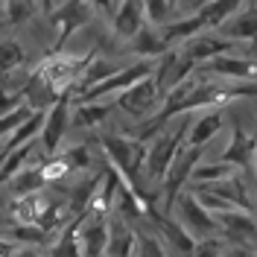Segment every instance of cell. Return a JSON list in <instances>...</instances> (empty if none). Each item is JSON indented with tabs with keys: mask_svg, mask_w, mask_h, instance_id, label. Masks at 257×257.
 Wrapping results in <instances>:
<instances>
[{
	"mask_svg": "<svg viewBox=\"0 0 257 257\" xmlns=\"http://www.w3.org/2000/svg\"><path fill=\"white\" fill-rule=\"evenodd\" d=\"M99 144H102V152L108 155L111 161V167L117 170V176L126 181L132 193L144 202V208L149 210L152 208V202L144 196L141 190V173H144V158H146V146L135 138H123V135H102L99 138Z\"/></svg>",
	"mask_w": 257,
	"mask_h": 257,
	"instance_id": "obj_1",
	"label": "cell"
},
{
	"mask_svg": "<svg viewBox=\"0 0 257 257\" xmlns=\"http://www.w3.org/2000/svg\"><path fill=\"white\" fill-rule=\"evenodd\" d=\"M91 59H94V53H91V56H82V59L70 56V53H67V56H64V53H50L47 59L38 64L35 76H41L59 96H64V94L70 96L73 88H76V82L82 79L85 67L91 64Z\"/></svg>",
	"mask_w": 257,
	"mask_h": 257,
	"instance_id": "obj_2",
	"label": "cell"
},
{
	"mask_svg": "<svg viewBox=\"0 0 257 257\" xmlns=\"http://www.w3.org/2000/svg\"><path fill=\"white\" fill-rule=\"evenodd\" d=\"M170 219H173V222H176L193 242L210 240V237L219 234L216 219H213L208 210L196 202L193 193H178V199L173 202V210H170Z\"/></svg>",
	"mask_w": 257,
	"mask_h": 257,
	"instance_id": "obj_3",
	"label": "cell"
},
{
	"mask_svg": "<svg viewBox=\"0 0 257 257\" xmlns=\"http://www.w3.org/2000/svg\"><path fill=\"white\" fill-rule=\"evenodd\" d=\"M184 135H187L184 120L178 123L176 132H158L155 135V141L146 149V158H144V176L149 184L164 181V176H167V170H170V164H173V158H176V152H178V146L184 141Z\"/></svg>",
	"mask_w": 257,
	"mask_h": 257,
	"instance_id": "obj_4",
	"label": "cell"
},
{
	"mask_svg": "<svg viewBox=\"0 0 257 257\" xmlns=\"http://www.w3.org/2000/svg\"><path fill=\"white\" fill-rule=\"evenodd\" d=\"M152 70H155V64L152 62H138V64H128L123 70H117L111 73L108 79H102L99 85L94 88H88L85 94H79V105H91L96 99H102V96H111V94H123L126 88H132L135 82L146 79V76H152Z\"/></svg>",
	"mask_w": 257,
	"mask_h": 257,
	"instance_id": "obj_5",
	"label": "cell"
},
{
	"mask_svg": "<svg viewBox=\"0 0 257 257\" xmlns=\"http://www.w3.org/2000/svg\"><path fill=\"white\" fill-rule=\"evenodd\" d=\"M202 161V149H190V146H178L176 158L170 164L167 176H164V216H170L173 202L178 199V193L184 187V181L190 178V173L196 170V164Z\"/></svg>",
	"mask_w": 257,
	"mask_h": 257,
	"instance_id": "obj_6",
	"label": "cell"
},
{
	"mask_svg": "<svg viewBox=\"0 0 257 257\" xmlns=\"http://www.w3.org/2000/svg\"><path fill=\"white\" fill-rule=\"evenodd\" d=\"M193 73H196V64H193L181 50H167V53L161 56V64L152 70V82H155V88H158L161 102H164V96L170 94L173 88H178L184 79H190Z\"/></svg>",
	"mask_w": 257,
	"mask_h": 257,
	"instance_id": "obj_7",
	"label": "cell"
},
{
	"mask_svg": "<svg viewBox=\"0 0 257 257\" xmlns=\"http://www.w3.org/2000/svg\"><path fill=\"white\" fill-rule=\"evenodd\" d=\"M254 155H257V138H251L242 128V120L234 114L231 117V141H228L222 152V164L240 167L245 173H254Z\"/></svg>",
	"mask_w": 257,
	"mask_h": 257,
	"instance_id": "obj_8",
	"label": "cell"
},
{
	"mask_svg": "<svg viewBox=\"0 0 257 257\" xmlns=\"http://www.w3.org/2000/svg\"><path fill=\"white\" fill-rule=\"evenodd\" d=\"M117 96H120L117 105H120L123 111H128L132 117H138V120H146V117L161 105V96H158V88H155L152 76L135 82L132 88H126L123 94H117Z\"/></svg>",
	"mask_w": 257,
	"mask_h": 257,
	"instance_id": "obj_9",
	"label": "cell"
},
{
	"mask_svg": "<svg viewBox=\"0 0 257 257\" xmlns=\"http://www.w3.org/2000/svg\"><path fill=\"white\" fill-rule=\"evenodd\" d=\"M213 219L219 225V234H225V240H231L237 248L257 245V222L251 213L231 208V210H225V213H216Z\"/></svg>",
	"mask_w": 257,
	"mask_h": 257,
	"instance_id": "obj_10",
	"label": "cell"
},
{
	"mask_svg": "<svg viewBox=\"0 0 257 257\" xmlns=\"http://www.w3.org/2000/svg\"><path fill=\"white\" fill-rule=\"evenodd\" d=\"M91 18H94V6L79 3V0L62 3V6L53 12V24H56V30H59V41H56V50H53V53H62L64 41L79 30V27H85Z\"/></svg>",
	"mask_w": 257,
	"mask_h": 257,
	"instance_id": "obj_11",
	"label": "cell"
},
{
	"mask_svg": "<svg viewBox=\"0 0 257 257\" xmlns=\"http://www.w3.org/2000/svg\"><path fill=\"white\" fill-rule=\"evenodd\" d=\"M70 126V96L64 94L47 114H44V126H41V144L47 155H56V149L62 144V138L67 135Z\"/></svg>",
	"mask_w": 257,
	"mask_h": 257,
	"instance_id": "obj_12",
	"label": "cell"
},
{
	"mask_svg": "<svg viewBox=\"0 0 257 257\" xmlns=\"http://www.w3.org/2000/svg\"><path fill=\"white\" fill-rule=\"evenodd\" d=\"M202 73L222 76L228 82H257V64L251 59H237V56H216L202 64Z\"/></svg>",
	"mask_w": 257,
	"mask_h": 257,
	"instance_id": "obj_13",
	"label": "cell"
},
{
	"mask_svg": "<svg viewBox=\"0 0 257 257\" xmlns=\"http://www.w3.org/2000/svg\"><path fill=\"white\" fill-rule=\"evenodd\" d=\"M231 50H234V44H231V41L219 38L216 32H205V35H196V38H190V41H187V47L181 50V53H184V56H187L196 67H199V64L210 62V59H216V56H231Z\"/></svg>",
	"mask_w": 257,
	"mask_h": 257,
	"instance_id": "obj_14",
	"label": "cell"
},
{
	"mask_svg": "<svg viewBox=\"0 0 257 257\" xmlns=\"http://www.w3.org/2000/svg\"><path fill=\"white\" fill-rule=\"evenodd\" d=\"M196 187H202L205 193H213L216 199H222L225 205H231V208L251 213V199H248L245 184H242V178L237 176V173L228 176V178H222V181H213V184H196Z\"/></svg>",
	"mask_w": 257,
	"mask_h": 257,
	"instance_id": "obj_15",
	"label": "cell"
},
{
	"mask_svg": "<svg viewBox=\"0 0 257 257\" xmlns=\"http://www.w3.org/2000/svg\"><path fill=\"white\" fill-rule=\"evenodd\" d=\"M219 38L225 41H248V38H257V6H248V9H242L240 15H231L225 21L222 27L216 30Z\"/></svg>",
	"mask_w": 257,
	"mask_h": 257,
	"instance_id": "obj_16",
	"label": "cell"
},
{
	"mask_svg": "<svg viewBox=\"0 0 257 257\" xmlns=\"http://www.w3.org/2000/svg\"><path fill=\"white\" fill-rule=\"evenodd\" d=\"M144 27H146L144 9H141L138 0H123V3H117V12H114V35H117V38H135Z\"/></svg>",
	"mask_w": 257,
	"mask_h": 257,
	"instance_id": "obj_17",
	"label": "cell"
},
{
	"mask_svg": "<svg viewBox=\"0 0 257 257\" xmlns=\"http://www.w3.org/2000/svg\"><path fill=\"white\" fill-rule=\"evenodd\" d=\"M79 257H102L108 245V219H94L79 228Z\"/></svg>",
	"mask_w": 257,
	"mask_h": 257,
	"instance_id": "obj_18",
	"label": "cell"
},
{
	"mask_svg": "<svg viewBox=\"0 0 257 257\" xmlns=\"http://www.w3.org/2000/svg\"><path fill=\"white\" fill-rule=\"evenodd\" d=\"M219 128H222V111H219V108L202 111L193 120V126L187 128V146H190V149H205V144H208Z\"/></svg>",
	"mask_w": 257,
	"mask_h": 257,
	"instance_id": "obj_19",
	"label": "cell"
},
{
	"mask_svg": "<svg viewBox=\"0 0 257 257\" xmlns=\"http://www.w3.org/2000/svg\"><path fill=\"white\" fill-rule=\"evenodd\" d=\"M135 242H138V234L132 231V225L126 219H114L108 225V245L102 257H132Z\"/></svg>",
	"mask_w": 257,
	"mask_h": 257,
	"instance_id": "obj_20",
	"label": "cell"
},
{
	"mask_svg": "<svg viewBox=\"0 0 257 257\" xmlns=\"http://www.w3.org/2000/svg\"><path fill=\"white\" fill-rule=\"evenodd\" d=\"M240 6H245V3H240V0H213V3H199L196 15H199V21L205 24V30L216 32L228 18L240 9Z\"/></svg>",
	"mask_w": 257,
	"mask_h": 257,
	"instance_id": "obj_21",
	"label": "cell"
},
{
	"mask_svg": "<svg viewBox=\"0 0 257 257\" xmlns=\"http://www.w3.org/2000/svg\"><path fill=\"white\" fill-rule=\"evenodd\" d=\"M47 205H50V199L44 193H32V196H24V199L12 202V216L21 225H35L41 219V213L47 210Z\"/></svg>",
	"mask_w": 257,
	"mask_h": 257,
	"instance_id": "obj_22",
	"label": "cell"
},
{
	"mask_svg": "<svg viewBox=\"0 0 257 257\" xmlns=\"http://www.w3.org/2000/svg\"><path fill=\"white\" fill-rule=\"evenodd\" d=\"M85 219H88V213L73 216L70 222L64 225L62 237L56 240V245H53L50 257H79V228L85 225Z\"/></svg>",
	"mask_w": 257,
	"mask_h": 257,
	"instance_id": "obj_23",
	"label": "cell"
},
{
	"mask_svg": "<svg viewBox=\"0 0 257 257\" xmlns=\"http://www.w3.org/2000/svg\"><path fill=\"white\" fill-rule=\"evenodd\" d=\"M202 30H205V24L199 21V15H190V18L176 21V24H167L158 38L167 44V47H173V44H178V41H190V38H196Z\"/></svg>",
	"mask_w": 257,
	"mask_h": 257,
	"instance_id": "obj_24",
	"label": "cell"
},
{
	"mask_svg": "<svg viewBox=\"0 0 257 257\" xmlns=\"http://www.w3.org/2000/svg\"><path fill=\"white\" fill-rule=\"evenodd\" d=\"M47 187V181L41 176L38 167H24L15 178H12V193L15 199H24V196H32V193H41Z\"/></svg>",
	"mask_w": 257,
	"mask_h": 257,
	"instance_id": "obj_25",
	"label": "cell"
},
{
	"mask_svg": "<svg viewBox=\"0 0 257 257\" xmlns=\"http://www.w3.org/2000/svg\"><path fill=\"white\" fill-rule=\"evenodd\" d=\"M132 47H135V53H141V56H144V62H149V59H161V56L170 50L158 35H155L152 27H144V30L138 32V35L132 38Z\"/></svg>",
	"mask_w": 257,
	"mask_h": 257,
	"instance_id": "obj_26",
	"label": "cell"
},
{
	"mask_svg": "<svg viewBox=\"0 0 257 257\" xmlns=\"http://www.w3.org/2000/svg\"><path fill=\"white\" fill-rule=\"evenodd\" d=\"M111 111H114V102H91V105H79V108L73 111V126L94 128V126H99Z\"/></svg>",
	"mask_w": 257,
	"mask_h": 257,
	"instance_id": "obj_27",
	"label": "cell"
},
{
	"mask_svg": "<svg viewBox=\"0 0 257 257\" xmlns=\"http://www.w3.org/2000/svg\"><path fill=\"white\" fill-rule=\"evenodd\" d=\"M27 59V50L21 47L18 41H0V76L6 79L15 67H21Z\"/></svg>",
	"mask_w": 257,
	"mask_h": 257,
	"instance_id": "obj_28",
	"label": "cell"
},
{
	"mask_svg": "<svg viewBox=\"0 0 257 257\" xmlns=\"http://www.w3.org/2000/svg\"><path fill=\"white\" fill-rule=\"evenodd\" d=\"M234 176V170L228 164H196V170L190 173V178L196 184H213V181H222V178Z\"/></svg>",
	"mask_w": 257,
	"mask_h": 257,
	"instance_id": "obj_29",
	"label": "cell"
},
{
	"mask_svg": "<svg viewBox=\"0 0 257 257\" xmlns=\"http://www.w3.org/2000/svg\"><path fill=\"white\" fill-rule=\"evenodd\" d=\"M141 9H144L146 27H155V24H164V27H167L170 12L176 9V3H170V0H144Z\"/></svg>",
	"mask_w": 257,
	"mask_h": 257,
	"instance_id": "obj_30",
	"label": "cell"
},
{
	"mask_svg": "<svg viewBox=\"0 0 257 257\" xmlns=\"http://www.w3.org/2000/svg\"><path fill=\"white\" fill-rule=\"evenodd\" d=\"M64 161V167H67V173H73V170H88L91 167V152H88V146H70L64 155H59Z\"/></svg>",
	"mask_w": 257,
	"mask_h": 257,
	"instance_id": "obj_31",
	"label": "cell"
},
{
	"mask_svg": "<svg viewBox=\"0 0 257 257\" xmlns=\"http://www.w3.org/2000/svg\"><path fill=\"white\" fill-rule=\"evenodd\" d=\"M9 240H15V242H32V245H38V242L47 240V234H44L41 228H35V225H15V228L9 231Z\"/></svg>",
	"mask_w": 257,
	"mask_h": 257,
	"instance_id": "obj_32",
	"label": "cell"
},
{
	"mask_svg": "<svg viewBox=\"0 0 257 257\" xmlns=\"http://www.w3.org/2000/svg\"><path fill=\"white\" fill-rule=\"evenodd\" d=\"M38 170H41V176H44L47 184H53V181H59L62 176H67V167H64V161L59 155H50L47 161H41Z\"/></svg>",
	"mask_w": 257,
	"mask_h": 257,
	"instance_id": "obj_33",
	"label": "cell"
},
{
	"mask_svg": "<svg viewBox=\"0 0 257 257\" xmlns=\"http://www.w3.org/2000/svg\"><path fill=\"white\" fill-rule=\"evenodd\" d=\"M30 108L27 105H21V108H15L12 114H6V117H0V138H6V135H12L21 123H27L30 120Z\"/></svg>",
	"mask_w": 257,
	"mask_h": 257,
	"instance_id": "obj_34",
	"label": "cell"
},
{
	"mask_svg": "<svg viewBox=\"0 0 257 257\" xmlns=\"http://www.w3.org/2000/svg\"><path fill=\"white\" fill-rule=\"evenodd\" d=\"M35 12V3H30V0H9L6 3V18L12 21V24H21V21H27V18Z\"/></svg>",
	"mask_w": 257,
	"mask_h": 257,
	"instance_id": "obj_35",
	"label": "cell"
},
{
	"mask_svg": "<svg viewBox=\"0 0 257 257\" xmlns=\"http://www.w3.org/2000/svg\"><path fill=\"white\" fill-rule=\"evenodd\" d=\"M21 105H24V99H21V91L18 88H0V117L12 114Z\"/></svg>",
	"mask_w": 257,
	"mask_h": 257,
	"instance_id": "obj_36",
	"label": "cell"
},
{
	"mask_svg": "<svg viewBox=\"0 0 257 257\" xmlns=\"http://www.w3.org/2000/svg\"><path fill=\"white\" fill-rule=\"evenodd\" d=\"M225 254V245L216 237H210V240H199L196 242V248H193L190 257H222Z\"/></svg>",
	"mask_w": 257,
	"mask_h": 257,
	"instance_id": "obj_37",
	"label": "cell"
},
{
	"mask_svg": "<svg viewBox=\"0 0 257 257\" xmlns=\"http://www.w3.org/2000/svg\"><path fill=\"white\" fill-rule=\"evenodd\" d=\"M138 257H167L164 254V248H161L155 237H149V234H138Z\"/></svg>",
	"mask_w": 257,
	"mask_h": 257,
	"instance_id": "obj_38",
	"label": "cell"
},
{
	"mask_svg": "<svg viewBox=\"0 0 257 257\" xmlns=\"http://www.w3.org/2000/svg\"><path fill=\"white\" fill-rule=\"evenodd\" d=\"M12 257H41V251L38 248H15Z\"/></svg>",
	"mask_w": 257,
	"mask_h": 257,
	"instance_id": "obj_39",
	"label": "cell"
},
{
	"mask_svg": "<svg viewBox=\"0 0 257 257\" xmlns=\"http://www.w3.org/2000/svg\"><path fill=\"white\" fill-rule=\"evenodd\" d=\"M222 257H248V254H245L242 248H228V251H225Z\"/></svg>",
	"mask_w": 257,
	"mask_h": 257,
	"instance_id": "obj_40",
	"label": "cell"
},
{
	"mask_svg": "<svg viewBox=\"0 0 257 257\" xmlns=\"http://www.w3.org/2000/svg\"><path fill=\"white\" fill-rule=\"evenodd\" d=\"M254 178H257V164H254Z\"/></svg>",
	"mask_w": 257,
	"mask_h": 257,
	"instance_id": "obj_41",
	"label": "cell"
},
{
	"mask_svg": "<svg viewBox=\"0 0 257 257\" xmlns=\"http://www.w3.org/2000/svg\"><path fill=\"white\" fill-rule=\"evenodd\" d=\"M248 257H257V251H254V254H248Z\"/></svg>",
	"mask_w": 257,
	"mask_h": 257,
	"instance_id": "obj_42",
	"label": "cell"
}]
</instances>
